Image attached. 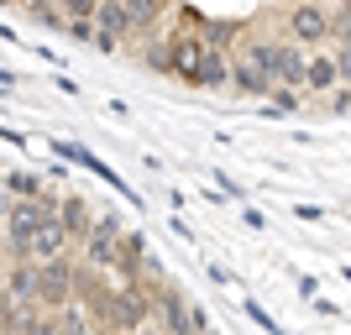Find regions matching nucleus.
<instances>
[{"label": "nucleus", "instance_id": "19", "mask_svg": "<svg viewBox=\"0 0 351 335\" xmlns=\"http://www.w3.org/2000/svg\"><path fill=\"white\" fill-rule=\"evenodd\" d=\"M63 32H69V37H79V42H89V47H95V21H63Z\"/></svg>", "mask_w": 351, "mask_h": 335}, {"label": "nucleus", "instance_id": "15", "mask_svg": "<svg viewBox=\"0 0 351 335\" xmlns=\"http://www.w3.org/2000/svg\"><path fill=\"white\" fill-rule=\"evenodd\" d=\"M11 299H16V309H32V304H37V262H21L11 273Z\"/></svg>", "mask_w": 351, "mask_h": 335}, {"label": "nucleus", "instance_id": "3", "mask_svg": "<svg viewBox=\"0 0 351 335\" xmlns=\"http://www.w3.org/2000/svg\"><path fill=\"white\" fill-rule=\"evenodd\" d=\"M16 251H21V262H53V257H63V251H69V231H63V220L58 215L43 220V225H37Z\"/></svg>", "mask_w": 351, "mask_h": 335}, {"label": "nucleus", "instance_id": "4", "mask_svg": "<svg viewBox=\"0 0 351 335\" xmlns=\"http://www.w3.org/2000/svg\"><path fill=\"white\" fill-rule=\"evenodd\" d=\"M289 37H293V42L320 47L325 37H330V11H325L320 0H304V5H293V11H289Z\"/></svg>", "mask_w": 351, "mask_h": 335}, {"label": "nucleus", "instance_id": "21", "mask_svg": "<svg viewBox=\"0 0 351 335\" xmlns=\"http://www.w3.org/2000/svg\"><path fill=\"white\" fill-rule=\"evenodd\" d=\"M336 73H341V84H351V42L336 47Z\"/></svg>", "mask_w": 351, "mask_h": 335}, {"label": "nucleus", "instance_id": "23", "mask_svg": "<svg viewBox=\"0 0 351 335\" xmlns=\"http://www.w3.org/2000/svg\"><path fill=\"white\" fill-rule=\"evenodd\" d=\"M178 335H189V330H178Z\"/></svg>", "mask_w": 351, "mask_h": 335}, {"label": "nucleus", "instance_id": "17", "mask_svg": "<svg viewBox=\"0 0 351 335\" xmlns=\"http://www.w3.org/2000/svg\"><path fill=\"white\" fill-rule=\"evenodd\" d=\"M330 42H351V0H336L330 11Z\"/></svg>", "mask_w": 351, "mask_h": 335}, {"label": "nucleus", "instance_id": "10", "mask_svg": "<svg viewBox=\"0 0 351 335\" xmlns=\"http://www.w3.org/2000/svg\"><path fill=\"white\" fill-rule=\"evenodd\" d=\"M341 73H336V53H309L304 58V95H325L336 89Z\"/></svg>", "mask_w": 351, "mask_h": 335}, {"label": "nucleus", "instance_id": "1", "mask_svg": "<svg viewBox=\"0 0 351 335\" xmlns=\"http://www.w3.org/2000/svg\"><path fill=\"white\" fill-rule=\"evenodd\" d=\"M231 84L241 95H273V42H247L231 58Z\"/></svg>", "mask_w": 351, "mask_h": 335}, {"label": "nucleus", "instance_id": "20", "mask_svg": "<svg viewBox=\"0 0 351 335\" xmlns=\"http://www.w3.org/2000/svg\"><path fill=\"white\" fill-rule=\"evenodd\" d=\"M16 199H21V194H16V184H11V178H0V220L11 215V204H16Z\"/></svg>", "mask_w": 351, "mask_h": 335}, {"label": "nucleus", "instance_id": "2", "mask_svg": "<svg viewBox=\"0 0 351 335\" xmlns=\"http://www.w3.org/2000/svg\"><path fill=\"white\" fill-rule=\"evenodd\" d=\"M37 304L53 309V314L73 304V267L63 262V257H53V262H37Z\"/></svg>", "mask_w": 351, "mask_h": 335}, {"label": "nucleus", "instance_id": "14", "mask_svg": "<svg viewBox=\"0 0 351 335\" xmlns=\"http://www.w3.org/2000/svg\"><path fill=\"white\" fill-rule=\"evenodd\" d=\"M63 231H69V241H84L89 231H95V215H89V204L84 199H63Z\"/></svg>", "mask_w": 351, "mask_h": 335}, {"label": "nucleus", "instance_id": "16", "mask_svg": "<svg viewBox=\"0 0 351 335\" xmlns=\"http://www.w3.org/2000/svg\"><path fill=\"white\" fill-rule=\"evenodd\" d=\"M16 335H58V320H53V314H37V309H21Z\"/></svg>", "mask_w": 351, "mask_h": 335}, {"label": "nucleus", "instance_id": "22", "mask_svg": "<svg viewBox=\"0 0 351 335\" xmlns=\"http://www.w3.org/2000/svg\"><path fill=\"white\" fill-rule=\"evenodd\" d=\"M289 5H304V0H289Z\"/></svg>", "mask_w": 351, "mask_h": 335}, {"label": "nucleus", "instance_id": "18", "mask_svg": "<svg viewBox=\"0 0 351 335\" xmlns=\"http://www.w3.org/2000/svg\"><path fill=\"white\" fill-rule=\"evenodd\" d=\"M100 0H63V21H95Z\"/></svg>", "mask_w": 351, "mask_h": 335}, {"label": "nucleus", "instance_id": "6", "mask_svg": "<svg viewBox=\"0 0 351 335\" xmlns=\"http://www.w3.org/2000/svg\"><path fill=\"white\" fill-rule=\"evenodd\" d=\"M116 247H121V220L116 215L95 220V231L84 236V262L89 267H116Z\"/></svg>", "mask_w": 351, "mask_h": 335}, {"label": "nucleus", "instance_id": "8", "mask_svg": "<svg viewBox=\"0 0 351 335\" xmlns=\"http://www.w3.org/2000/svg\"><path fill=\"white\" fill-rule=\"evenodd\" d=\"M273 84L289 89V95L304 89V53H299V42H273Z\"/></svg>", "mask_w": 351, "mask_h": 335}, {"label": "nucleus", "instance_id": "12", "mask_svg": "<svg viewBox=\"0 0 351 335\" xmlns=\"http://www.w3.org/2000/svg\"><path fill=\"white\" fill-rule=\"evenodd\" d=\"M95 27L110 32V37H132V11H126V0H100V11H95Z\"/></svg>", "mask_w": 351, "mask_h": 335}, {"label": "nucleus", "instance_id": "9", "mask_svg": "<svg viewBox=\"0 0 351 335\" xmlns=\"http://www.w3.org/2000/svg\"><path fill=\"white\" fill-rule=\"evenodd\" d=\"M116 273L126 277V283H142V277H147V236H142V231H121Z\"/></svg>", "mask_w": 351, "mask_h": 335}, {"label": "nucleus", "instance_id": "11", "mask_svg": "<svg viewBox=\"0 0 351 335\" xmlns=\"http://www.w3.org/2000/svg\"><path fill=\"white\" fill-rule=\"evenodd\" d=\"M173 42V73L178 79H194V69H199V58L210 53V42H199L194 32H178V37H168Z\"/></svg>", "mask_w": 351, "mask_h": 335}, {"label": "nucleus", "instance_id": "5", "mask_svg": "<svg viewBox=\"0 0 351 335\" xmlns=\"http://www.w3.org/2000/svg\"><path fill=\"white\" fill-rule=\"evenodd\" d=\"M53 215H58V210H53L47 199H16L11 215H5V241H11V247H21V241H27L43 220H53Z\"/></svg>", "mask_w": 351, "mask_h": 335}, {"label": "nucleus", "instance_id": "7", "mask_svg": "<svg viewBox=\"0 0 351 335\" xmlns=\"http://www.w3.org/2000/svg\"><path fill=\"white\" fill-rule=\"evenodd\" d=\"M152 314L162 320V330L178 335V330H189V299H184V288H173V283H162L158 293H152Z\"/></svg>", "mask_w": 351, "mask_h": 335}, {"label": "nucleus", "instance_id": "13", "mask_svg": "<svg viewBox=\"0 0 351 335\" xmlns=\"http://www.w3.org/2000/svg\"><path fill=\"white\" fill-rule=\"evenodd\" d=\"M189 84H199V89H220V84H231V63H226V53H215V47H210L205 58H199V69H194Z\"/></svg>", "mask_w": 351, "mask_h": 335}]
</instances>
